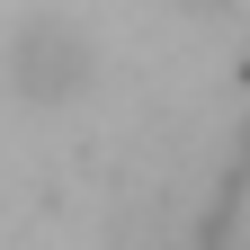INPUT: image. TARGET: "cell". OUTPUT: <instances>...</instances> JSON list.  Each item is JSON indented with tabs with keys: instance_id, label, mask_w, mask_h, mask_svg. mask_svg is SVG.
<instances>
[{
	"instance_id": "1",
	"label": "cell",
	"mask_w": 250,
	"mask_h": 250,
	"mask_svg": "<svg viewBox=\"0 0 250 250\" xmlns=\"http://www.w3.org/2000/svg\"><path fill=\"white\" fill-rule=\"evenodd\" d=\"M89 81H99V54H89V36L72 18H27L9 36V89L27 107H62V99H81Z\"/></svg>"
}]
</instances>
